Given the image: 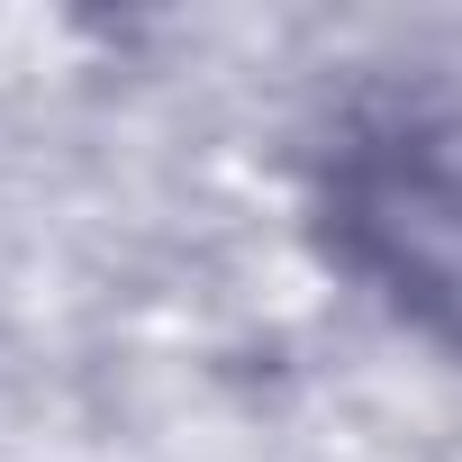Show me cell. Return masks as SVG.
Segmentation results:
<instances>
[{
  "label": "cell",
  "instance_id": "6da1fadb",
  "mask_svg": "<svg viewBox=\"0 0 462 462\" xmlns=\"http://www.w3.org/2000/svg\"><path fill=\"white\" fill-rule=\"evenodd\" d=\"M327 226L399 318L462 354V109H363L327 154Z\"/></svg>",
  "mask_w": 462,
  "mask_h": 462
}]
</instances>
